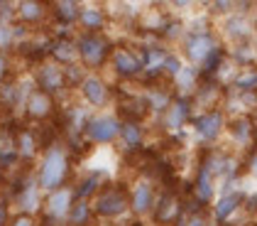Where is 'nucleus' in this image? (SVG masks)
<instances>
[{"instance_id": "f257e3e1", "label": "nucleus", "mask_w": 257, "mask_h": 226, "mask_svg": "<svg viewBox=\"0 0 257 226\" xmlns=\"http://www.w3.org/2000/svg\"><path fill=\"white\" fill-rule=\"evenodd\" d=\"M69 177V155L64 145H49L40 165V187L57 192Z\"/></svg>"}, {"instance_id": "f03ea898", "label": "nucleus", "mask_w": 257, "mask_h": 226, "mask_svg": "<svg viewBox=\"0 0 257 226\" xmlns=\"http://www.w3.org/2000/svg\"><path fill=\"white\" fill-rule=\"evenodd\" d=\"M127 209H130V192H125L120 185L103 187L93 206H91V211L103 216V219H115L120 214H125Z\"/></svg>"}, {"instance_id": "7ed1b4c3", "label": "nucleus", "mask_w": 257, "mask_h": 226, "mask_svg": "<svg viewBox=\"0 0 257 226\" xmlns=\"http://www.w3.org/2000/svg\"><path fill=\"white\" fill-rule=\"evenodd\" d=\"M120 123L115 116H108V113H98V116H91L86 125H83V133L91 143H113L115 138H120Z\"/></svg>"}, {"instance_id": "20e7f679", "label": "nucleus", "mask_w": 257, "mask_h": 226, "mask_svg": "<svg viewBox=\"0 0 257 226\" xmlns=\"http://www.w3.org/2000/svg\"><path fill=\"white\" fill-rule=\"evenodd\" d=\"M225 125H228V121H225L223 111H218V108L203 111L196 121H194V128H196L198 138H201L203 143H216L218 138L223 135Z\"/></svg>"}, {"instance_id": "39448f33", "label": "nucleus", "mask_w": 257, "mask_h": 226, "mask_svg": "<svg viewBox=\"0 0 257 226\" xmlns=\"http://www.w3.org/2000/svg\"><path fill=\"white\" fill-rule=\"evenodd\" d=\"M76 49H79L81 62L86 64V66H100V64L110 57L108 42L103 40L98 32H96V35H86V37L76 44Z\"/></svg>"}, {"instance_id": "423d86ee", "label": "nucleus", "mask_w": 257, "mask_h": 226, "mask_svg": "<svg viewBox=\"0 0 257 226\" xmlns=\"http://www.w3.org/2000/svg\"><path fill=\"white\" fill-rule=\"evenodd\" d=\"M145 54L147 52H135V49H127V47H118V49H110V62H113V69L120 77H135L145 66Z\"/></svg>"}, {"instance_id": "0eeeda50", "label": "nucleus", "mask_w": 257, "mask_h": 226, "mask_svg": "<svg viewBox=\"0 0 257 226\" xmlns=\"http://www.w3.org/2000/svg\"><path fill=\"white\" fill-rule=\"evenodd\" d=\"M220 47L218 40L213 37V32H191L189 37H186V57H189V62L194 64H203L206 62V57Z\"/></svg>"}, {"instance_id": "6e6552de", "label": "nucleus", "mask_w": 257, "mask_h": 226, "mask_svg": "<svg viewBox=\"0 0 257 226\" xmlns=\"http://www.w3.org/2000/svg\"><path fill=\"white\" fill-rule=\"evenodd\" d=\"M225 130H228L230 140H233L237 147L250 145L252 140H255V135H257L255 121H252L250 116H245V113H240V116H235V118H230V123L225 125Z\"/></svg>"}, {"instance_id": "1a4fd4ad", "label": "nucleus", "mask_w": 257, "mask_h": 226, "mask_svg": "<svg viewBox=\"0 0 257 226\" xmlns=\"http://www.w3.org/2000/svg\"><path fill=\"white\" fill-rule=\"evenodd\" d=\"M152 206H155V187H152V182L142 180L130 189V209L138 216H142V214L152 211Z\"/></svg>"}, {"instance_id": "9d476101", "label": "nucleus", "mask_w": 257, "mask_h": 226, "mask_svg": "<svg viewBox=\"0 0 257 226\" xmlns=\"http://www.w3.org/2000/svg\"><path fill=\"white\" fill-rule=\"evenodd\" d=\"M242 202H245V192H240V189H228V192L216 202V206H213V219L220 221V224L228 221L237 209L242 206Z\"/></svg>"}, {"instance_id": "9b49d317", "label": "nucleus", "mask_w": 257, "mask_h": 226, "mask_svg": "<svg viewBox=\"0 0 257 226\" xmlns=\"http://www.w3.org/2000/svg\"><path fill=\"white\" fill-rule=\"evenodd\" d=\"M179 214H181V202H179V197L169 194V192H167L159 202H155V206H152V216H155L162 226H169L174 219H179Z\"/></svg>"}, {"instance_id": "f8f14e48", "label": "nucleus", "mask_w": 257, "mask_h": 226, "mask_svg": "<svg viewBox=\"0 0 257 226\" xmlns=\"http://www.w3.org/2000/svg\"><path fill=\"white\" fill-rule=\"evenodd\" d=\"M81 94H83V99L88 106H105L108 101V96H110V91H108V86L103 84L100 77H86L83 82H81Z\"/></svg>"}, {"instance_id": "ddd939ff", "label": "nucleus", "mask_w": 257, "mask_h": 226, "mask_svg": "<svg viewBox=\"0 0 257 226\" xmlns=\"http://www.w3.org/2000/svg\"><path fill=\"white\" fill-rule=\"evenodd\" d=\"M71 204H74V189H64L61 187V189L49 194V199H47V214L52 219H64V216H69Z\"/></svg>"}, {"instance_id": "4468645a", "label": "nucleus", "mask_w": 257, "mask_h": 226, "mask_svg": "<svg viewBox=\"0 0 257 226\" xmlns=\"http://www.w3.org/2000/svg\"><path fill=\"white\" fill-rule=\"evenodd\" d=\"M223 30H225V35H228L233 42L242 44V42L250 40V35H252L255 27L250 25V20H247L245 15L233 13V15H228V20H225V25H223Z\"/></svg>"}, {"instance_id": "2eb2a0df", "label": "nucleus", "mask_w": 257, "mask_h": 226, "mask_svg": "<svg viewBox=\"0 0 257 226\" xmlns=\"http://www.w3.org/2000/svg\"><path fill=\"white\" fill-rule=\"evenodd\" d=\"M64 84H66V71L61 69V66H52V64H47V66H42V74H40V91L44 94H57L59 89H64Z\"/></svg>"}, {"instance_id": "dca6fc26", "label": "nucleus", "mask_w": 257, "mask_h": 226, "mask_svg": "<svg viewBox=\"0 0 257 226\" xmlns=\"http://www.w3.org/2000/svg\"><path fill=\"white\" fill-rule=\"evenodd\" d=\"M213 194H216L213 175H211V170H208L206 165H201L198 177H196V182H194V197H196L198 204H208V202L213 199Z\"/></svg>"}, {"instance_id": "f3484780", "label": "nucleus", "mask_w": 257, "mask_h": 226, "mask_svg": "<svg viewBox=\"0 0 257 226\" xmlns=\"http://www.w3.org/2000/svg\"><path fill=\"white\" fill-rule=\"evenodd\" d=\"M52 108H54L52 96L40 91V89H35V91L27 96V113H30L32 118H47V116L52 113Z\"/></svg>"}, {"instance_id": "a211bd4d", "label": "nucleus", "mask_w": 257, "mask_h": 226, "mask_svg": "<svg viewBox=\"0 0 257 226\" xmlns=\"http://www.w3.org/2000/svg\"><path fill=\"white\" fill-rule=\"evenodd\" d=\"M191 111H189V101L186 99H179V101H172L169 108H167V125L172 130H179L181 125L189 121Z\"/></svg>"}, {"instance_id": "6ab92c4d", "label": "nucleus", "mask_w": 257, "mask_h": 226, "mask_svg": "<svg viewBox=\"0 0 257 226\" xmlns=\"http://www.w3.org/2000/svg\"><path fill=\"white\" fill-rule=\"evenodd\" d=\"M79 22L88 30V35H96L100 27L105 25V15H103V10H98V8H81Z\"/></svg>"}, {"instance_id": "aec40b11", "label": "nucleus", "mask_w": 257, "mask_h": 226, "mask_svg": "<svg viewBox=\"0 0 257 226\" xmlns=\"http://www.w3.org/2000/svg\"><path fill=\"white\" fill-rule=\"evenodd\" d=\"M233 86L237 91H257V66H240Z\"/></svg>"}, {"instance_id": "412c9836", "label": "nucleus", "mask_w": 257, "mask_h": 226, "mask_svg": "<svg viewBox=\"0 0 257 226\" xmlns=\"http://www.w3.org/2000/svg\"><path fill=\"white\" fill-rule=\"evenodd\" d=\"M91 214L93 211H91V206H88L86 199H74V204L69 209V221H71V226H86Z\"/></svg>"}, {"instance_id": "4be33fe9", "label": "nucleus", "mask_w": 257, "mask_h": 226, "mask_svg": "<svg viewBox=\"0 0 257 226\" xmlns=\"http://www.w3.org/2000/svg\"><path fill=\"white\" fill-rule=\"evenodd\" d=\"M52 54H54V59H59V62H71L76 54H79V49H76V44L74 40H57L52 44Z\"/></svg>"}, {"instance_id": "5701e85b", "label": "nucleus", "mask_w": 257, "mask_h": 226, "mask_svg": "<svg viewBox=\"0 0 257 226\" xmlns=\"http://www.w3.org/2000/svg\"><path fill=\"white\" fill-rule=\"evenodd\" d=\"M81 15V5L79 3H71V0H66V3H54V18H59L61 22H74L79 20Z\"/></svg>"}, {"instance_id": "b1692460", "label": "nucleus", "mask_w": 257, "mask_h": 226, "mask_svg": "<svg viewBox=\"0 0 257 226\" xmlns=\"http://www.w3.org/2000/svg\"><path fill=\"white\" fill-rule=\"evenodd\" d=\"M120 138L125 140L127 147H140L142 145V130H140V125L135 121H127L120 128Z\"/></svg>"}, {"instance_id": "393cba45", "label": "nucleus", "mask_w": 257, "mask_h": 226, "mask_svg": "<svg viewBox=\"0 0 257 226\" xmlns=\"http://www.w3.org/2000/svg\"><path fill=\"white\" fill-rule=\"evenodd\" d=\"M198 77H201V74H198L196 66H186V64H184V66H181V71L174 77V84H177V89H184V91H186V89L196 86Z\"/></svg>"}, {"instance_id": "a878e982", "label": "nucleus", "mask_w": 257, "mask_h": 226, "mask_svg": "<svg viewBox=\"0 0 257 226\" xmlns=\"http://www.w3.org/2000/svg\"><path fill=\"white\" fill-rule=\"evenodd\" d=\"M44 8H47V5H42V3H20V18L25 22L42 20V18L47 15Z\"/></svg>"}, {"instance_id": "bb28decb", "label": "nucleus", "mask_w": 257, "mask_h": 226, "mask_svg": "<svg viewBox=\"0 0 257 226\" xmlns=\"http://www.w3.org/2000/svg\"><path fill=\"white\" fill-rule=\"evenodd\" d=\"M181 66H184V64H181V59H179L177 54H167V59H164V69H162V71H164L167 77H172V79H174L179 71H181Z\"/></svg>"}, {"instance_id": "cd10ccee", "label": "nucleus", "mask_w": 257, "mask_h": 226, "mask_svg": "<svg viewBox=\"0 0 257 226\" xmlns=\"http://www.w3.org/2000/svg\"><path fill=\"white\" fill-rule=\"evenodd\" d=\"M184 226H213V224H211V219L206 216V211L201 209V211H191V214L186 216Z\"/></svg>"}, {"instance_id": "c85d7f7f", "label": "nucleus", "mask_w": 257, "mask_h": 226, "mask_svg": "<svg viewBox=\"0 0 257 226\" xmlns=\"http://www.w3.org/2000/svg\"><path fill=\"white\" fill-rule=\"evenodd\" d=\"M10 226H37V224H35V219H32L30 214H20V216H15V219L10 221Z\"/></svg>"}, {"instance_id": "c756f323", "label": "nucleus", "mask_w": 257, "mask_h": 226, "mask_svg": "<svg viewBox=\"0 0 257 226\" xmlns=\"http://www.w3.org/2000/svg\"><path fill=\"white\" fill-rule=\"evenodd\" d=\"M245 170H247L252 177H257V147L250 153V158H247V163H245Z\"/></svg>"}, {"instance_id": "7c9ffc66", "label": "nucleus", "mask_w": 257, "mask_h": 226, "mask_svg": "<svg viewBox=\"0 0 257 226\" xmlns=\"http://www.w3.org/2000/svg\"><path fill=\"white\" fill-rule=\"evenodd\" d=\"M13 37H15V30H10V27H0V47L10 44Z\"/></svg>"}, {"instance_id": "2f4dec72", "label": "nucleus", "mask_w": 257, "mask_h": 226, "mask_svg": "<svg viewBox=\"0 0 257 226\" xmlns=\"http://www.w3.org/2000/svg\"><path fill=\"white\" fill-rule=\"evenodd\" d=\"M8 77V62H5V57H3V52H0V82Z\"/></svg>"}, {"instance_id": "473e14b6", "label": "nucleus", "mask_w": 257, "mask_h": 226, "mask_svg": "<svg viewBox=\"0 0 257 226\" xmlns=\"http://www.w3.org/2000/svg\"><path fill=\"white\" fill-rule=\"evenodd\" d=\"M5 219H8V209H5V206H0V226L5 224Z\"/></svg>"}, {"instance_id": "72a5a7b5", "label": "nucleus", "mask_w": 257, "mask_h": 226, "mask_svg": "<svg viewBox=\"0 0 257 226\" xmlns=\"http://www.w3.org/2000/svg\"><path fill=\"white\" fill-rule=\"evenodd\" d=\"M122 226H127V224H122Z\"/></svg>"}]
</instances>
